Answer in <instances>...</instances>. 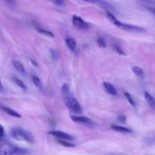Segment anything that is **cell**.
Segmentation results:
<instances>
[{
    "label": "cell",
    "instance_id": "cell-1",
    "mask_svg": "<svg viewBox=\"0 0 155 155\" xmlns=\"http://www.w3.org/2000/svg\"><path fill=\"white\" fill-rule=\"evenodd\" d=\"M28 151L24 148L15 146L8 142H2L0 148V155H25Z\"/></svg>",
    "mask_w": 155,
    "mask_h": 155
},
{
    "label": "cell",
    "instance_id": "cell-2",
    "mask_svg": "<svg viewBox=\"0 0 155 155\" xmlns=\"http://www.w3.org/2000/svg\"><path fill=\"white\" fill-rule=\"evenodd\" d=\"M107 18L114 24L115 26H117V27H119L120 29H122L124 30H127V31H131V32H145V30L142 27H138L136 25H132V24H125V23L120 22V21H118L116 18L114 17V15H112L110 12H107L106 13Z\"/></svg>",
    "mask_w": 155,
    "mask_h": 155
},
{
    "label": "cell",
    "instance_id": "cell-3",
    "mask_svg": "<svg viewBox=\"0 0 155 155\" xmlns=\"http://www.w3.org/2000/svg\"><path fill=\"white\" fill-rule=\"evenodd\" d=\"M11 136H12V138L18 141H25L30 144L34 142V137L32 133L20 127H15L12 129Z\"/></svg>",
    "mask_w": 155,
    "mask_h": 155
},
{
    "label": "cell",
    "instance_id": "cell-4",
    "mask_svg": "<svg viewBox=\"0 0 155 155\" xmlns=\"http://www.w3.org/2000/svg\"><path fill=\"white\" fill-rule=\"evenodd\" d=\"M64 103L67 107L72 113L76 114H80L83 113V109H82L81 106L79 104L77 100L74 97H71L70 95L64 97Z\"/></svg>",
    "mask_w": 155,
    "mask_h": 155
},
{
    "label": "cell",
    "instance_id": "cell-5",
    "mask_svg": "<svg viewBox=\"0 0 155 155\" xmlns=\"http://www.w3.org/2000/svg\"><path fill=\"white\" fill-rule=\"evenodd\" d=\"M71 118L74 123H76V124H80V125L83 126H86V127H93L96 125V124H95L92 119L87 117L72 115V116H71Z\"/></svg>",
    "mask_w": 155,
    "mask_h": 155
},
{
    "label": "cell",
    "instance_id": "cell-6",
    "mask_svg": "<svg viewBox=\"0 0 155 155\" xmlns=\"http://www.w3.org/2000/svg\"><path fill=\"white\" fill-rule=\"evenodd\" d=\"M49 135L55 137L57 139H61V140H66V141H73L74 140V137L68 133H64V132L59 131V130H52L50 131Z\"/></svg>",
    "mask_w": 155,
    "mask_h": 155
},
{
    "label": "cell",
    "instance_id": "cell-7",
    "mask_svg": "<svg viewBox=\"0 0 155 155\" xmlns=\"http://www.w3.org/2000/svg\"><path fill=\"white\" fill-rule=\"evenodd\" d=\"M72 23L74 27L80 30H86L89 27V24L86 21H85L84 20H83V18L77 15H74L72 17Z\"/></svg>",
    "mask_w": 155,
    "mask_h": 155
},
{
    "label": "cell",
    "instance_id": "cell-8",
    "mask_svg": "<svg viewBox=\"0 0 155 155\" xmlns=\"http://www.w3.org/2000/svg\"><path fill=\"white\" fill-rule=\"evenodd\" d=\"M83 1L87 2L97 5L100 6V7H101L102 8H104L105 10L108 11V12L114 10V8L113 6H112L110 3H108L107 2H106L105 0H83Z\"/></svg>",
    "mask_w": 155,
    "mask_h": 155
},
{
    "label": "cell",
    "instance_id": "cell-9",
    "mask_svg": "<svg viewBox=\"0 0 155 155\" xmlns=\"http://www.w3.org/2000/svg\"><path fill=\"white\" fill-rule=\"evenodd\" d=\"M103 86H104L105 92H107V94H109V95H114V96L117 95V89H115V87L111 84V83H108V82H104V83H103Z\"/></svg>",
    "mask_w": 155,
    "mask_h": 155
},
{
    "label": "cell",
    "instance_id": "cell-10",
    "mask_svg": "<svg viewBox=\"0 0 155 155\" xmlns=\"http://www.w3.org/2000/svg\"><path fill=\"white\" fill-rule=\"evenodd\" d=\"M13 66L16 69V71H18L22 75H26L27 74V71H26L25 68H24V65L21 62L18 61H13Z\"/></svg>",
    "mask_w": 155,
    "mask_h": 155
},
{
    "label": "cell",
    "instance_id": "cell-11",
    "mask_svg": "<svg viewBox=\"0 0 155 155\" xmlns=\"http://www.w3.org/2000/svg\"><path fill=\"white\" fill-rule=\"evenodd\" d=\"M65 42H66L67 46L68 47V48H69L71 51H75L76 48H77V41H76L74 38H68V39H66V40H65Z\"/></svg>",
    "mask_w": 155,
    "mask_h": 155
},
{
    "label": "cell",
    "instance_id": "cell-12",
    "mask_svg": "<svg viewBox=\"0 0 155 155\" xmlns=\"http://www.w3.org/2000/svg\"><path fill=\"white\" fill-rule=\"evenodd\" d=\"M2 110L3 111L5 112L6 114H8V115H10V116L14 117H16V118H21V115L19 113H18V112H16L15 110H12V109L9 108V107H8L2 106Z\"/></svg>",
    "mask_w": 155,
    "mask_h": 155
},
{
    "label": "cell",
    "instance_id": "cell-13",
    "mask_svg": "<svg viewBox=\"0 0 155 155\" xmlns=\"http://www.w3.org/2000/svg\"><path fill=\"white\" fill-rule=\"evenodd\" d=\"M111 129L113 130H115L119 133H132V130L127 128V127H122V126H117V125H112Z\"/></svg>",
    "mask_w": 155,
    "mask_h": 155
},
{
    "label": "cell",
    "instance_id": "cell-14",
    "mask_svg": "<svg viewBox=\"0 0 155 155\" xmlns=\"http://www.w3.org/2000/svg\"><path fill=\"white\" fill-rule=\"evenodd\" d=\"M144 96H145L147 102H148L151 106L154 107L155 105V99L154 97H153L151 94L148 93V92H145V93H144Z\"/></svg>",
    "mask_w": 155,
    "mask_h": 155
},
{
    "label": "cell",
    "instance_id": "cell-15",
    "mask_svg": "<svg viewBox=\"0 0 155 155\" xmlns=\"http://www.w3.org/2000/svg\"><path fill=\"white\" fill-rule=\"evenodd\" d=\"M12 80H13L14 83H15V84H16L17 86H18V87H20V88H21V89H22L23 90H25L26 91L27 89V86H26V85L24 83V82L21 81V80H20V79L16 78V77H13V78H12Z\"/></svg>",
    "mask_w": 155,
    "mask_h": 155
},
{
    "label": "cell",
    "instance_id": "cell-16",
    "mask_svg": "<svg viewBox=\"0 0 155 155\" xmlns=\"http://www.w3.org/2000/svg\"><path fill=\"white\" fill-rule=\"evenodd\" d=\"M31 80H32V81H33V84H34L35 86H36V87L39 88V89H42V82H41L40 79H39V77H37V76L32 75Z\"/></svg>",
    "mask_w": 155,
    "mask_h": 155
},
{
    "label": "cell",
    "instance_id": "cell-17",
    "mask_svg": "<svg viewBox=\"0 0 155 155\" xmlns=\"http://www.w3.org/2000/svg\"><path fill=\"white\" fill-rule=\"evenodd\" d=\"M133 71L138 77H140V78H143L144 77V71L139 67H133Z\"/></svg>",
    "mask_w": 155,
    "mask_h": 155
},
{
    "label": "cell",
    "instance_id": "cell-18",
    "mask_svg": "<svg viewBox=\"0 0 155 155\" xmlns=\"http://www.w3.org/2000/svg\"><path fill=\"white\" fill-rule=\"evenodd\" d=\"M124 95H125V97H126V98L127 99V101H129V103H130V104H131L132 106H133V107H136V102H135V101H134V99H133V96H132V95H130L129 92H124Z\"/></svg>",
    "mask_w": 155,
    "mask_h": 155
},
{
    "label": "cell",
    "instance_id": "cell-19",
    "mask_svg": "<svg viewBox=\"0 0 155 155\" xmlns=\"http://www.w3.org/2000/svg\"><path fill=\"white\" fill-rule=\"evenodd\" d=\"M58 142L61 144V145H64V147H68V148H73V147L75 146V145L71 142H70V141H66V140H61V139H58Z\"/></svg>",
    "mask_w": 155,
    "mask_h": 155
},
{
    "label": "cell",
    "instance_id": "cell-20",
    "mask_svg": "<svg viewBox=\"0 0 155 155\" xmlns=\"http://www.w3.org/2000/svg\"><path fill=\"white\" fill-rule=\"evenodd\" d=\"M61 91H62V93H63V95H64V97L68 96V95H69V92H70L69 86H68L67 83H64V84L63 85V86H62Z\"/></svg>",
    "mask_w": 155,
    "mask_h": 155
},
{
    "label": "cell",
    "instance_id": "cell-21",
    "mask_svg": "<svg viewBox=\"0 0 155 155\" xmlns=\"http://www.w3.org/2000/svg\"><path fill=\"white\" fill-rule=\"evenodd\" d=\"M37 30L40 33H42L43 35H45V36H51V37H53L54 35H53L52 33H51L50 31L48 30H45V29H41V28H37Z\"/></svg>",
    "mask_w": 155,
    "mask_h": 155
},
{
    "label": "cell",
    "instance_id": "cell-22",
    "mask_svg": "<svg viewBox=\"0 0 155 155\" xmlns=\"http://www.w3.org/2000/svg\"><path fill=\"white\" fill-rule=\"evenodd\" d=\"M97 44H98V47H100V48H105L106 47L105 42H104V39L101 37H99L97 39Z\"/></svg>",
    "mask_w": 155,
    "mask_h": 155
},
{
    "label": "cell",
    "instance_id": "cell-23",
    "mask_svg": "<svg viewBox=\"0 0 155 155\" xmlns=\"http://www.w3.org/2000/svg\"><path fill=\"white\" fill-rule=\"evenodd\" d=\"M48 1L51 2L52 3H54V5L58 6H62L63 5H64L65 0H48Z\"/></svg>",
    "mask_w": 155,
    "mask_h": 155
},
{
    "label": "cell",
    "instance_id": "cell-24",
    "mask_svg": "<svg viewBox=\"0 0 155 155\" xmlns=\"http://www.w3.org/2000/svg\"><path fill=\"white\" fill-rule=\"evenodd\" d=\"M144 4L149 5H155V0H138Z\"/></svg>",
    "mask_w": 155,
    "mask_h": 155
},
{
    "label": "cell",
    "instance_id": "cell-25",
    "mask_svg": "<svg viewBox=\"0 0 155 155\" xmlns=\"http://www.w3.org/2000/svg\"><path fill=\"white\" fill-rule=\"evenodd\" d=\"M114 49L115 51H116L118 53V54H123V55H126L125 52H124V51H123L122 49H121L120 47L117 46V45H115V46H114Z\"/></svg>",
    "mask_w": 155,
    "mask_h": 155
},
{
    "label": "cell",
    "instance_id": "cell-26",
    "mask_svg": "<svg viewBox=\"0 0 155 155\" xmlns=\"http://www.w3.org/2000/svg\"><path fill=\"white\" fill-rule=\"evenodd\" d=\"M51 57L52 60H56L58 58V53L53 49H51Z\"/></svg>",
    "mask_w": 155,
    "mask_h": 155
},
{
    "label": "cell",
    "instance_id": "cell-27",
    "mask_svg": "<svg viewBox=\"0 0 155 155\" xmlns=\"http://www.w3.org/2000/svg\"><path fill=\"white\" fill-rule=\"evenodd\" d=\"M126 117L124 116V115H120L119 118H118V120L120 121V122H123V123H125L126 122Z\"/></svg>",
    "mask_w": 155,
    "mask_h": 155
},
{
    "label": "cell",
    "instance_id": "cell-28",
    "mask_svg": "<svg viewBox=\"0 0 155 155\" xmlns=\"http://www.w3.org/2000/svg\"><path fill=\"white\" fill-rule=\"evenodd\" d=\"M5 2L10 6H14L15 4V0H5Z\"/></svg>",
    "mask_w": 155,
    "mask_h": 155
},
{
    "label": "cell",
    "instance_id": "cell-29",
    "mask_svg": "<svg viewBox=\"0 0 155 155\" xmlns=\"http://www.w3.org/2000/svg\"><path fill=\"white\" fill-rule=\"evenodd\" d=\"M0 128H1V139H2L3 136H4L5 130H4V128H3L2 126H1V127H0Z\"/></svg>",
    "mask_w": 155,
    "mask_h": 155
},
{
    "label": "cell",
    "instance_id": "cell-30",
    "mask_svg": "<svg viewBox=\"0 0 155 155\" xmlns=\"http://www.w3.org/2000/svg\"><path fill=\"white\" fill-rule=\"evenodd\" d=\"M148 10H149L150 12H152V13L155 15V6L154 7H149L148 8Z\"/></svg>",
    "mask_w": 155,
    "mask_h": 155
},
{
    "label": "cell",
    "instance_id": "cell-31",
    "mask_svg": "<svg viewBox=\"0 0 155 155\" xmlns=\"http://www.w3.org/2000/svg\"><path fill=\"white\" fill-rule=\"evenodd\" d=\"M110 155H120V154H110Z\"/></svg>",
    "mask_w": 155,
    "mask_h": 155
}]
</instances>
